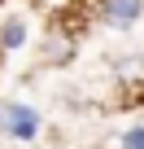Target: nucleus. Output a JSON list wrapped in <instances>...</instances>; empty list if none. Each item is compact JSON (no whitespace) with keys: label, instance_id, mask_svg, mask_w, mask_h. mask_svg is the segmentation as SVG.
Segmentation results:
<instances>
[{"label":"nucleus","instance_id":"f257e3e1","mask_svg":"<svg viewBox=\"0 0 144 149\" xmlns=\"http://www.w3.org/2000/svg\"><path fill=\"white\" fill-rule=\"evenodd\" d=\"M0 132L13 136V140H35L39 132V114L22 101H0Z\"/></svg>","mask_w":144,"mask_h":149},{"label":"nucleus","instance_id":"f03ea898","mask_svg":"<svg viewBox=\"0 0 144 149\" xmlns=\"http://www.w3.org/2000/svg\"><path fill=\"white\" fill-rule=\"evenodd\" d=\"M101 13L109 26H131L144 18V0H101Z\"/></svg>","mask_w":144,"mask_h":149},{"label":"nucleus","instance_id":"7ed1b4c3","mask_svg":"<svg viewBox=\"0 0 144 149\" xmlns=\"http://www.w3.org/2000/svg\"><path fill=\"white\" fill-rule=\"evenodd\" d=\"M22 44H26V22L9 18L5 26H0V53H13V48H22Z\"/></svg>","mask_w":144,"mask_h":149},{"label":"nucleus","instance_id":"20e7f679","mask_svg":"<svg viewBox=\"0 0 144 149\" xmlns=\"http://www.w3.org/2000/svg\"><path fill=\"white\" fill-rule=\"evenodd\" d=\"M122 149H144V127H131L122 136Z\"/></svg>","mask_w":144,"mask_h":149}]
</instances>
